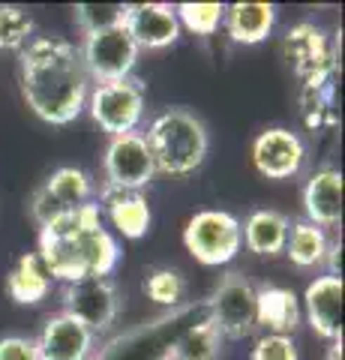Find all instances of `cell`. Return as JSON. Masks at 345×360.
<instances>
[{
	"label": "cell",
	"mask_w": 345,
	"mask_h": 360,
	"mask_svg": "<svg viewBox=\"0 0 345 360\" xmlns=\"http://www.w3.org/2000/svg\"><path fill=\"white\" fill-rule=\"evenodd\" d=\"M87 111L93 123L103 132L126 135L138 132V123L144 120V87L136 78H117V82H99L87 94Z\"/></svg>",
	"instance_id": "6"
},
{
	"label": "cell",
	"mask_w": 345,
	"mask_h": 360,
	"mask_svg": "<svg viewBox=\"0 0 345 360\" xmlns=\"http://www.w3.org/2000/svg\"><path fill=\"white\" fill-rule=\"evenodd\" d=\"M0 360H39L37 342L30 336H4L0 340Z\"/></svg>",
	"instance_id": "29"
},
{
	"label": "cell",
	"mask_w": 345,
	"mask_h": 360,
	"mask_svg": "<svg viewBox=\"0 0 345 360\" xmlns=\"http://www.w3.org/2000/svg\"><path fill=\"white\" fill-rule=\"evenodd\" d=\"M99 201L108 213L111 225L117 229V234H124L126 240H138L148 234L150 229V205L141 193H129V189H115V186H103Z\"/></svg>",
	"instance_id": "17"
},
{
	"label": "cell",
	"mask_w": 345,
	"mask_h": 360,
	"mask_svg": "<svg viewBox=\"0 0 345 360\" xmlns=\"http://www.w3.org/2000/svg\"><path fill=\"white\" fill-rule=\"evenodd\" d=\"M126 4H79L75 6V25H79L82 37L93 30H105L124 21Z\"/></svg>",
	"instance_id": "27"
},
{
	"label": "cell",
	"mask_w": 345,
	"mask_h": 360,
	"mask_svg": "<svg viewBox=\"0 0 345 360\" xmlns=\"http://www.w3.org/2000/svg\"><path fill=\"white\" fill-rule=\"evenodd\" d=\"M252 360H300L297 345L285 333H264L252 345Z\"/></svg>",
	"instance_id": "28"
},
{
	"label": "cell",
	"mask_w": 345,
	"mask_h": 360,
	"mask_svg": "<svg viewBox=\"0 0 345 360\" xmlns=\"http://www.w3.org/2000/svg\"><path fill=\"white\" fill-rule=\"evenodd\" d=\"M63 312L82 321L91 333H105L120 312V297L111 279L84 276L63 285Z\"/></svg>",
	"instance_id": "10"
},
{
	"label": "cell",
	"mask_w": 345,
	"mask_h": 360,
	"mask_svg": "<svg viewBox=\"0 0 345 360\" xmlns=\"http://www.w3.org/2000/svg\"><path fill=\"white\" fill-rule=\"evenodd\" d=\"M325 264H327V276L342 279V240H330L327 255H325Z\"/></svg>",
	"instance_id": "30"
},
{
	"label": "cell",
	"mask_w": 345,
	"mask_h": 360,
	"mask_svg": "<svg viewBox=\"0 0 345 360\" xmlns=\"http://www.w3.org/2000/svg\"><path fill=\"white\" fill-rule=\"evenodd\" d=\"M144 141L150 148L157 174L186 177L202 168L210 150V135L202 117L186 108H169L150 120Z\"/></svg>",
	"instance_id": "3"
},
{
	"label": "cell",
	"mask_w": 345,
	"mask_h": 360,
	"mask_svg": "<svg viewBox=\"0 0 345 360\" xmlns=\"http://www.w3.org/2000/svg\"><path fill=\"white\" fill-rule=\"evenodd\" d=\"M207 319L219 330L222 340H243L249 336L259 321H255V285L243 274L222 276L214 297L207 303Z\"/></svg>",
	"instance_id": "8"
},
{
	"label": "cell",
	"mask_w": 345,
	"mask_h": 360,
	"mask_svg": "<svg viewBox=\"0 0 345 360\" xmlns=\"http://www.w3.org/2000/svg\"><path fill=\"white\" fill-rule=\"evenodd\" d=\"M141 288H144V295L153 303H160V307H174V303H181L186 295V279L177 274V270L160 267V270H150Z\"/></svg>",
	"instance_id": "26"
},
{
	"label": "cell",
	"mask_w": 345,
	"mask_h": 360,
	"mask_svg": "<svg viewBox=\"0 0 345 360\" xmlns=\"http://www.w3.org/2000/svg\"><path fill=\"white\" fill-rule=\"evenodd\" d=\"M87 201H93V184H91V177H87V172L63 165L58 172H51V177L33 193L30 213L42 229V225L60 219L63 213L79 210Z\"/></svg>",
	"instance_id": "11"
},
{
	"label": "cell",
	"mask_w": 345,
	"mask_h": 360,
	"mask_svg": "<svg viewBox=\"0 0 345 360\" xmlns=\"http://www.w3.org/2000/svg\"><path fill=\"white\" fill-rule=\"evenodd\" d=\"M103 172H105V186L141 193L157 177V165H153L144 132H126V135L108 139V148L103 156Z\"/></svg>",
	"instance_id": "9"
},
{
	"label": "cell",
	"mask_w": 345,
	"mask_h": 360,
	"mask_svg": "<svg viewBox=\"0 0 345 360\" xmlns=\"http://www.w3.org/2000/svg\"><path fill=\"white\" fill-rule=\"evenodd\" d=\"M276 25V6L273 4H259V0H240V4L226 6V27L228 39L237 45H259L271 37Z\"/></svg>",
	"instance_id": "18"
},
{
	"label": "cell",
	"mask_w": 345,
	"mask_h": 360,
	"mask_svg": "<svg viewBox=\"0 0 345 360\" xmlns=\"http://www.w3.org/2000/svg\"><path fill=\"white\" fill-rule=\"evenodd\" d=\"M37 255L48 276L66 285L84 276L108 279L120 262V246L103 225L99 201H87L79 210L42 225Z\"/></svg>",
	"instance_id": "2"
},
{
	"label": "cell",
	"mask_w": 345,
	"mask_h": 360,
	"mask_svg": "<svg viewBox=\"0 0 345 360\" xmlns=\"http://www.w3.org/2000/svg\"><path fill=\"white\" fill-rule=\"evenodd\" d=\"M33 39V18L21 6H0V51H21Z\"/></svg>",
	"instance_id": "25"
},
{
	"label": "cell",
	"mask_w": 345,
	"mask_h": 360,
	"mask_svg": "<svg viewBox=\"0 0 345 360\" xmlns=\"http://www.w3.org/2000/svg\"><path fill=\"white\" fill-rule=\"evenodd\" d=\"M327 246H330V238L325 229L318 225L300 219L288 229V240H285V255L292 258V264L300 267V270H313V267H321L325 264V255H327Z\"/></svg>",
	"instance_id": "22"
},
{
	"label": "cell",
	"mask_w": 345,
	"mask_h": 360,
	"mask_svg": "<svg viewBox=\"0 0 345 360\" xmlns=\"http://www.w3.org/2000/svg\"><path fill=\"white\" fill-rule=\"evenodd\" d=\"M124 27L138 51H162L181 39V21L171 4H126Z\"/></svg>",
	"instance_id": "13"
},
{
	"label": "cell",
	"mask_w": 345,
	"mask_h": 360,
	"mask_svg": "<svg viewBox=\"0 0 345 360\" xmlns=\"http://www.w3.org/2000/svg\"><path fill=\"white\" fill-rule=\"evenodd\" d=\"M240 219L228 210H198L183 229L186 252L204 267H222L240 252Z\"/></svg>",
	"instance_id": "5"
},
{
	"label": "cell",
	"mask_w": 345,
	"mask_h": 360,
	"mask_svg": "<svg viewBox=\"0 0 345 360\" xmlns=\"http://www.w3.org/2000/svg\"><path fill=\"white\" fill-rule=\"evenodd\" d=\"M327 360H342V340H333L327 348Z\"/></svg>",
	"instance_id": "31"
},
{
	"label": "cell",
	"mask_w": 345,
	"mask_h": 360,
	"mask_svg": "<svg viewBox=\"0 0 345 360\" xmlns=\"http://www.w3.org/2000/svg\"><path fill=\"white\" fill-rule=\"evenodd\" d=\"M82 63L84 72L93 84L99 82H117V78H129L138 63V45L132 42L124 21L105 30H93L82 39Z\"/></svg>",
	"instance_id": "7"
},
{
	"label": "cell",
	"mask_w": 345,
	"mask_h": 360,
	"mask_svg": "<svg viewBox=\"0 0 345 360\" xmlns=\"http://www.w3.org/2000/svg\"><path fill=\"white\" fill-rule=\"evenodd\" d=\"M174 15L181 21V30L186 27L195 37H214L222 27L226 6L222 4H181V6H174Z\"/></svg>",
	"instance_id": "24"
},
{
	"label": "cell",
	"mask_w": 345,
	"mask_h": 360,
	"mask_svg": "<svg viewBox=\"0 0 345 360\" xmlns=\"http://www.w3.org/2000/svg\"><path fill=\"white\" fill-rule=\"evenodd\" d=\"M21 94L30 111L51 127H66L84 111L91 78L82 54L60 37H33L21 49Z\"/></svg>",
	"instance_id": "1"
},
{
	"label": "cell",
	"mask_w": 345,
	"mask_h": 360,
	"mask_svg": "<svg viewBox=\"0 0 345 360\" xmlns=\"http://www.w3.org/2000/svg\"><path fill=\"white\" fill-rule=\"evenodd\" d=\"M306 319L321 340H342V279L315 276L304 295Z\"/></svg>",
	"instance_id": "15"
},
{
	"label": "cell",
	"mask_w": 345,
	"mask_h": 360,
	"mask_svg": "<svg viewBox=\"0 0 345 360\" xmlns=\"http://www.w3.org/2000/svg\"><path fill=\"white\" fill-rule=\"evenodd\" d=\"M33 342H37L39 360H91L96 333H91L72 315L58 312L42 324V333Z\"/></svg>",
	"instance_id": "14"
},
{
	"label": "cell",
	"mask_w": 345,
	"mask_h": 360,
	"mask_svg": "<svg viewBox=\"0 0 345 360\" xmlns=\"http://www.w3.org/2000/svg\"><path fill=\"white\" fill-rule=\"evenodd\" d=\"M304 213L306 222L318 229H330L342 219V174L337 168H321L304 186Z\"/></svg>",
	"instance_id": "16"
},
{
	"label": "cell",
	"mask_w": 345,
	"mask_h": 360,
	"mask_svg": "<svg viewBox=\"0 0 345 360\" xmlns=\"http://www.w3.org/2000/svg\"><path fill=\"white\" fill-rule=\"evenodd\" d=\"M288 229H292V222H288L285 213L261 207V210H252L247 222L240 225V238L249 252L261 255V258H273L285 250Z\"/></svg>",
	"instance_id": "19"
},
{
	"label": "cell",
	"mask_w": 345,
	"mask_h": 360,
	"mask_svg": "<svg viewBox=\"0 0 345 360\" xmlns=\"http://www.w3.org/2000/svg\"><path fill=\"white\" fill-rule=\"evenodd\" d=\"M306 162V148L300 135L285 127H271L255 135L252 141V165L267 180H288L300 174Z\"/></svg>",
	"instance_id": "12"
},
{
	"label": "cell",
	"mask_w": 345,
	"mask_h": 360,
	"mask_svg": "<svg viewBox=\"0 0 345 360\" xmlns=\"http://www.w3.org/2000/svg\"><path fill=\"white\" fill-rule=\"evenodd\" d=\"M282 54L292 72L304 82V94L333 87L330 78L337 72V45L325 37L321 27L309 21L294 25L282 39Z\"/></svg>",
	"instance_id": "4"
},
{
	"label": "cell",
	"mask_w": 345,
	"mask_h": 360,
	"mask_svg": "<svg viewBox=\"0 0 345 360\" xmlns=\"http://www.w3.org/2000/svg\"><path fill=\"white\" fill-rule=\"evenodd\" d=\"M219 348H222V336L210 324V319H204L177 336L174 345L169 348V357L171 360H219Z\"/></svg>",
	"instance_id": "23"
},
{
	"label": "cell",
	"mask_w": 345,
	"mask_h": 360,
	"mask_svg": "<svg viewBox=\"0 0 345 360\" xmlns=\"http://www.w3.org/2000/svg\"><path fill=\"white\" fill-rule=\"evenodd\" d=\"M6 291L21 307H33V303H42L48 297L51 276H48V270L42 267L37 252H25L15 262V267L9 270V276H6Z\"/></svg>",
	"instance_id": "21"
},
{
	"label": "cell",
	"mask_w": 345,
	"mask_h": 360,
	"mask_svg": "<svg viewBox=\"0 0 345 360\" xmlns=\"http://www.w3.org/2000/svg\"><path fill=\"white\" fill-rule=\"evenodd\" d=\"M255 321L267 328V333L292 336L300 324V300L292 288L282 285H261L255 288Z\"/></svg>",
	"instance_id": "20"
}]
</instances>
